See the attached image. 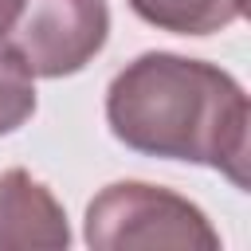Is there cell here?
I'll use <instances>...</instances> for the list:
<instances>
[{
	"mask_svg": "<svg viewBox=\"0 0 251 251\" xmlns=\"http://www.w3.org/2000/svg\"><path fill=\"white\" fill-rule=\"evenodd\" d=\"M20 8H24V0H0V39L12 31V24H16Z\"/></svg>",
	"mask_w": 251,
	"mask_h": 251,
	"instance_id": "7",
	"label": "cell"
},
{
	"mask_svg": "<svg viewBox=\"0 0 251 251\" xmlns=\"http://www.w3.org/2000/svg\"><path fill=\"white\" fill-rule=\"evenodd\" d=\"M145 24L173 35H212L247 12V0H126Z\"/></svg>",
	"mask_w": 251,
	"mask_h": 251,
	"instance_id": "5",
	"label": "cell"
},
{
	"mask_svg": "<svg viewBox=\"0 0 251 251\" xmlns=\"http://www.w3.org/2000/svg\"><path fill=\"white\" fill-rule=\"evenodd\" d=\"M0 247L4 251H63L71 247L67 212L55 192L27 169L0 173Z\"/></svg>",
	"mask_w": 251,
	"mask_h": 251,
	"instance_id": "4",
	"label": "cell"
},
{
	"mask_svg": "<svg viewBox=\"0 0 251 251\" xmlns=\"http://www.w3.org/2000/svg\"><path fill=\"white\" fill-rule=\"evenodd\" d=\"M35 114V75L0 39V133L20 129Z\"/></svg>",
	"mask_w": 251,
	"mask_h": 251,
	"instance_id": "6",
	"label": "cell"
},
{
	"mask_svg": "<svg viewBox=\"0 0 251 251\" xmlns=\"http://www.w3.org/2000/svg\"><path fill=\"white\" fill-rule=\"evenodd\" d=\"M82 239L94 251H220V231L188 196L145 180L106 184L86 204Z\"/></svg>",
	"mask_w": 251,
	"mask_h": 251,
	"instance_id": "2",
	"label": "cell"
},
{
	"mask_svg": "<svg viewBox=\"0 0 251 251\" xmlns=\"http://www.w3.org/2000/svg\"><path fill=\"white\" fill-rule=\"evenodd\" d=\"M106 122L133 153L208 165L247 188L251 106L243 86L216 63L173 51L137 55L106 90Z\"/></svg>",
	"mask_w": 251,
	"mask_h": 251,
	"instance_id": "1",
	"label": "cell"
},
{
	"mask_svg": "<svg viewBox=\"0 0 251 251\" xmlns=\"http://www.w3.org/2000/svg\"><path fill=\"white\" fill-rule=\"evenodd\" d=\"M110 35L106 0H24L4 43L39 78L82 71Z\"/></svg>",
	"mask_w": 251,
	"mask_h": 251,
	"instance_id": "3",
	"label": "cell"
}]
</instances>
